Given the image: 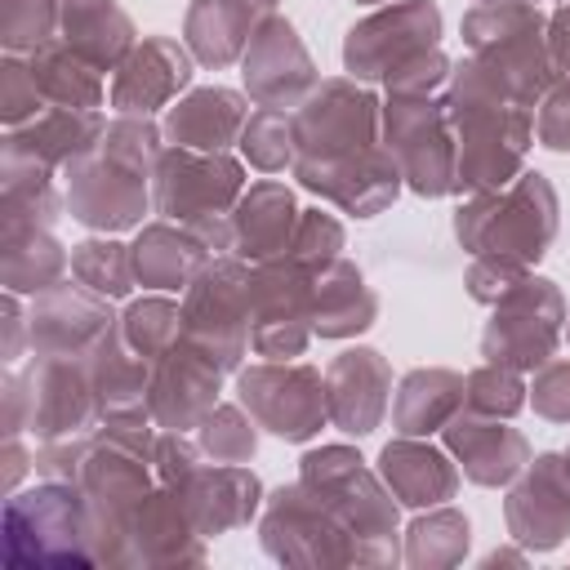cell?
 I'll use <instances>...</instances> for the list:
<instances>
[{
  "instance_id": "47",
  "label": "cell",
  "mask_w": 570,
  "mask_h": 570,
  "mask_svg": "<svg viewBox=\"0 0 570 570\" xmlns=\"http://www.w3.org/2000/svg\"><path fill=\"white\" fill-rule=\"evenodd\" d=\"M45 107H49V98H45L36 71H31V58L27 53H4L0 58V120H4V129L27 125Z\"/></svg>"
},
{
  "instance_id": "38",
  "label": "cell",
  "mask_w": 570,
  "mask_h": 570,
  "mask_svg": "<svg viewBox=\"0 0 570 570\" xmlns=\"http://www.w3.org/2000/svg\"><path fill=\"white\" fill-rule=\"evenodd\" d=\"M463 410V374L454 370H410L392 396L396 436H432Z\"/></svg>"
},
{
  "instance_id": "55",
  "label": "cell",
  "mask_w": 570,
  "mask_h": 570,
  "mask_svg": "<svg viewBox=\"0 0 570 570\" xmlns=\"http://www.w3.org/2000/svg\"><path fill=\"white\" fill-rule=\"evenodd\" d=\"M31 428V383L27 374H4V436H18Z\"/></svg>"
},
{
  "instance_id": "30",
  "label": "cell",
  "mask_w": 570,
  "mask_h": 570,
  "mask_svg": "<svg viewBox=\"0 0 570 570\" xmlns=\"http://www.w3.org/2000/svg\"><path fill=\"white\" fill-rule=\"evenodd\" d=\"M379 476L383 485L396 494V503L405 508H436L450 503L459 494V463L450 459V450L428 445L423 436H396L383 445L379 454Z\"/></svg>"
},
{
  "instance_id": "15",
  "label": "cell",
  "mask_w": 570,
  "mask_h": 570,
  "mask_svg": "<svg viewBox=\"0 0 570 570\" xmlns=\"http://www.w3.org/2000/svg\"><path fill=\"white\" fill-rule=\"evenodd\" d=\"M236 396L263 432L294 445L312 441L330 423L325 374L307 361H258L236 370Z\"/></svg>"
},
{
  "instance_id": "28",
  "label": "cell",
  "mask_w": 570,
  "mask_h": 570,
  "mask_svg": "<svg viewBox=\"0 0 570 570\" xmlns=\"http://www.w3.org/2000/svg\"><path fill=\"white\" fill-rule=\"evenodd\" d=\"M298 187H307L312 196L338 205V209L352 214V218H374V214H383V209L401 196L405 178H401V165L392 160V151L379 142V147L361 151L356 160H343V165H334V169L303 174Z\"/></svg>"
},
{
  "instance_id": "17",
  "label": "cell",
  "mask_w": 570,
  "mask_h": 570,
  "mask_svg": "<svg viewBox=\"0 0 570 570\" xmlns=\"http://www.w3.org/2000/svg\"><path fill=\"white\" fill-rule=\"evenodd\" d=\"M508 534L525 552H552L570 539V463L566 450H548L521 468L503 499Z\"/></svg>"
},
{
  "instance_id": "53",
  "label": "cell",
  "mask_w": 570,
  "mask_h": 570,
  "mask_svg": "<svg viewBox=\"0 0 570 570\" xmlns=\"http://www.w3.org/2000/svg\"><path fill=\"white\" fill-rule=\"evenodd\" d=\"M151 468H156V481L160 485H178L183 476H191L200 468V445L187 436V432H156V450H151Z\"/></svg>"
},
{
  "instance_id": "10",
  "label": "cell",
  "mask_w": 570,
  "mask_h": 570,
  "mask_svg": "<svg viewBox=\"0 0 570 570\" xmlns=\"http://www.w3.org/2000/svg\"><path fill=\"white\" fill-rule=\"evenodd\" d=\"M258 548L281 566H307V570L356 566V543H352L347 525L303 481H289L263 499Z\"/></svg>"
},
{
  "instance_id": "24",
  "label": "cell",
  "mask_w": 570,
  "mask_h": 570,
  "mask_svg": "<svg viewBox=\"0 0 570 570\" xmlns=\"http://www.w3.org/2000/svg\"><path fill=\"white\" fill-rule=\"evenodd\" d=\"M392 401V365L379 347H347L325 365L330 423L347 436H370Z\"/></svg>"
},
{
  "instance_id": "26",
  "label": "cell",
  "mask_w": 570,
  "mask_h": 570,
  "mask_svg": "<svg viewBox=\"0 0 570 570\" xmlns=\"http://www.w3.org/2000/svg\"><path fill=\"white\" fill-rule=\"evenodd\" d=\"M200 561H205V534L187 517L178 490L156 481V490L142 499L125 534L120 566H200Z\"/></svg>"
},
{
  "instance_id": "43",
  "label": "cell",
  "mask_w": 570,
  "mask_h": 570,
  "mask_svg": "<svg viewBox=\"0 0 570 570\" xmlns=\"http://www.w3.org/2000/svg\"><path fill=\"white\" fill-rule=\"evenodd\" d=\"M196 445L205 459L214 463H249L258 450V423L245 405H214L200 428H196Z\"/></svg>"
},
{
  "instance_id": "14",
  "label": "cell",
  "mask_w": 570,
  "mask_h": 570,
  "mask_svg": "<svg viewBox=\"0 0 570 570\" xmlns=\"http://www.w3.org/2000/svg\"><path fill=\"white\" fill-rule=\"evenodd\" d=\"M312 281L298 258L276 254L249 267V352L263 361H294L312 343Z\"/></svg>"
},
{
  "instance_id": "51",
  "label": "cell",
  "mask_w": 570,
  "mask_h": 570,
  "mask_svg": "<svg viewBox=\"0 0 570 570\" xmlns=\"http://www.w3.org/2000/svg\"><path fill=\"white\" fill-rule=\"evenodd\" d=\"M450 67L454 62L441 49H423L387 76V94H441L450 85Z\"/></svg>"
},
{
  "instance_id": "33",
  "label": "cell",
  "mask_w": 570,
  "mask_h": 570,
  "mask_svg": "<svg viewBox=\"0 0 570 570\" xmlns=\"http://www.w3.org/2000/svg\"><path fill=\"white\" fill-rule=\"evenodd\" d=\"M245 120H249L245 94L205 85V89H187V98H178L165 111V138L191 151H227L232 142H240Z\"/></svg>"
},
{
  "instance_id": "54",
  "label": "cell",
  "mask_w": 570,
  "mask_h": 570,
  "mask_svg": "<svg viewBox=\"0 0 570 570\" xmlns=\"http://www.w3.org/2000/svg\"><path fill=\"white\" fill-rule=\"evenodd\" d=\"M94 445V432L85 436H62V441H40L36 445V472L49 476V481H76L80 468H85V454Z\"/></svg>"
},
{
  "instance_id": "11",
  "label": "cell",
  "mask_w": 570,
  "mask_h": 570,
  "mask_svg": "<svg viewBox=\"0 0 570 570\" xmlns=\"http://www.w3.org/2000/svg\"><path fill=\"white\" fill-rule=\"evenodd\" d=\"M183 338L214 356L227 374L249 352V263L214 254L200 276L183 289Z\"/></svg>"
},
{
  "instance_id": "8",
  "label": "cell",
  "mask_w": 570,
  "mask_h": 570,
  "mask_svg": "<svg viewBox=\"0 0 570 570\" xmlns=\"http://www.w3.org/2000/svg\"><path fill=\"white\" fill-rule=\"evenodd\" d=\"M9 566H98L94 517L76 481H40L13 490L0 517Z\"/></svg>"
},
{
  "instance_id": "6",
  "label": "cell",
  "mask_w": 570,
  "mask_h": 570,
  "mask_svg": "<svg viewBox=\"0 0 570 570\" xmlns=\"http://www.w3.org/2000/svg\"><path fill=\"white\" fill-rule=\"evenodd\" d=\"M245 196V165L227 151L160 147L151 174V205L169 223L191 227L214 254L232 249V209Z\"/></svg>"
},
{
  "instance_id": "32",
  "label": "cell",
  "mask_w": 570,
  "mask_h": 570,
  "mask_svg": "<svg viewBox=\"0 0 570 570\" xmlns=\"http://www.w3.org/2000/svg\"><path fill=\"white\" fill-rule=\"evenodd\" d=\"M89 361V379L98 392V410L102 423H156L151 405H147V387H151V361L138 356L120 325L85 356Z\"/></svg>"
},
{
  "instance_id": "4",
  "label": "cell",
  "mask_w": 570,
  "mask_h": 570,
  "mask_svg": "<svg viewBox=\"0 0 570 570\" xmlns=\"http://www.w3.org/2000/svg\"><path fill=\"white\" fill-rule=\"evenodd\" d=\"M561 205L557 187L539 169H521L499 191H476L454 214V236L472 254H494L521 267H534L557 240Z\"/></svg>"
},
{
  "instance_id": "39",
  "label": "cell",
  "mask_w": 570,
  "mask_h": 570,
  "mask_svg": "<svg viewBox=\"0 0 570 570\" xmlns=\"http://www.w3.org/2000/svg\"><path fill=\"white\" fill-rule=\"evenodd\" d=\"M472 548V525L459 508L436 503L423 508L410 525H405V543H401V561L414 570H450L468 557Z\"/></svg>"
},
{
  "instance_id": "52",
  "label": "cell",
  "mask_w": 570,
  "mask_h": 570,
  "mask_svg": "<svg viewBox=\"0 0 570 570\" xmlns=\"http://www.w3.org/2000/svg\"><path fill=\"white\" fill-rule=\"evenodd\" d=\"M534 138H539L548 151H570V71H566L561 80H552V89L539 98Z\"/></svg>"
},
{
  "instance_id": "62",
  "label": "cell",
  "mask_w": 570,
  "mask_h": 570,
  "mask_svg": "<svg viewBox=\"0 0 570 570\" xmlns=\"http://www.w3.org/2000/svg\"><path fill=\"white\" fill-rule=\"evenodd\" d=\"M566 463H570V450H566Z\"/></svg>"
},
{
  "instance_id": "2",
  "label": "cell",
  "mask_w": 570,
  "mask_h": 570,
  "mask_svg": "<svg viewBox=\"0 0 570 570\" xmlns=\"http://www.w3.org/2000/svg\"><path fill=\"white\" fill-rule=\"evenodd\" d=\"M165 129L151 125V116H116L107 120L102 138L76 156L67 178V209L89 232H129L142 227V214L151 205V174L160 156Z\"/></svg>"
},
{
  "instance_id": "9",
  "label": "cell",
  "mask_w": 570,
  "mask_h": 570,
  "mask_svg": "<svg viewBox=\"0 0 570 570\" xmlns=\"http://www.w3.org/2000/svg\"><path fill=\"white\" fill-rule=\"evenodd\" d=\"M294 116V178L356 160L383 142V107L374 89L352 76L316 80V89L289 111Z\"/></svg>"
},
{
  "instance_id": "22",
  "label": "cell",
  "mask_w": 570,
  "mask_h": 570,
  "mask_svg": "<svg viewBox=\"0 0 570 570\" xmlns=\"http://www.w3.org/2000/svg\"><path fill=\"white\" fill-rule=\"evenodd\" d=\"M191 85V49L174 36H142L111 76L107 102L116 116H151Z\"/></svg>"
},
{
  "instance_id": "23",
  "label": "cell",
  "mask_w": 570,
  "mask_h": 570,
  "mask_svg": "<svg viewBox=\"0 0 570 570\" xmlns=\"http://www.w3.org/2000/svg\"><path fill=\"white\" fill-rule=\"evenodd\" d=\"M441 441H445L450 459L459 463V472L472 485H485V490L512 485L521 476V468L530 463L525 432H517L508 419H490V414H476V410H459L441 428Z\"/></svg>"
},
{
  "instance_id": "61",
  "label": "cell",
  "mask_w": 570,
  "mask_h": 570,
  "mask_svg": "<svg viewBox=\"0 0 570 570\" xmlns=\"http://www.w3.org/2000/svg\"><path fill=\"white\" fill-rule=\"evenodd\" d=\"M361 4H379V0H361Z\"/></svg>"
},
{
  "instance_id": "7",
  "label": "cell",
  "mask_w": 570,
  "mask_h": 570,
  "mask_svg": "<svg viewBox=\"0 0 570 570\" xmlns=\"http://www.w3.org/2000/svg\"><path fill=\"white\" fill-rule=\"evenodd\" d=\"M459 36L463 49L485 62L517 102L539 107V98L552 89L557 62L548 49V13L534 0L472 4L459 22Z\"/></svg>"
},
{
  "instance_id": "35",
  "label": "cell",
  "mask_w": 570,
  "mask_h": 570,
  "mask_svg": "<svg viewBox=\"0 0 570 570\" xmlns=\"http://www.w3.org/2000/svg\"><path fill=\"white\" fill-rule=\"evenodd\" d=\"M58 40L94 71H116L138 45V31L116 0H58Z\"/></svg>"
},
{
  "instance_id": "21",
  "label": "cell",
  "mask_w": 570,
  "mask_h": 570,
  "mask_svg": "<svg viewBox=\"0 0 570 570\" xmlns=\"http://www.w3.org/2000/svg\"><path fill=\"white\" fill-rule=\"evenodd\" d=\"M223 365L214 356H205L200 347H191L187 338H178L156 365H151V387H147V405L156 428H174V432H196L200 419L218 405L223 396Z\"/></svg>"
},
{
  "instance_id": "25",
  "label": "cell",
  "mask_w": 570,
  "mask_h": 570,
  "mask_svg": "<svg viewBox=\"0 0 570 570\" xmlns=\"http://www.w3.org/2000/svg\"><path fill=\"white\" fill-rule=\"evenodd\" d=\"M178 499L187 508V517L196 521V530L205 539L232 534L240 525H249L263 512V481L249 463H200L191 476H183Z\"/></svg>"
},
{
  "instance_id": "36",
  "label": "cell",
  "mask_w": 570,
  "mask_h": 570,
  "mask_svg": "<svg viewBox=\"0 0 570 570\" xmlns=\"http://www.w3.org/2000/svg\"><path fill=\"white\" fill-rule=\"evenodd\" d=\"M379 321V294L365 285L361 267L343 254L316 272L312 281V334L321 338H356Z\"/></svg>"
},
{
  "instance_id": "18",
  "label": "cell",
  "mask_w": 570,
  "mask_h": 570,
  "mask_svg": "<svg viewBox=\"0 0 570 570\" xmlns=\"http://www.w3.org/2000/svg\"><path fill=\"white\" fill-rule=\"evenodd\" d=\"M31 383V432L36 441H62L98 432L102 410L85 356H36L27 370Z\"/></svg>"
},
{
  "instance_id": "20",
  "label": "cell",
  "mask_w": 570,
  "mask_h": 570,
  "mask_svg": "<svg viewBox=\"0 0 570 570\" xmlns=\"http://www.w3.org/2000/svg\"><path fill=\"white\" fill-rule=\"evenodd\" d=\"M120 316H111V298L85 289L80 281H58L53 289L36 294L27 325H31V352L36 356H89Z\"/></svg>"
},
{
  "instance_id": "57",
  "label": "cell",
  "mask_w": 570,
  "mask_h": 570,
  "mask_svg": "<svg viewBox=\"0 0 570 570\" xmlns=\"http://www.w3.org/2000/svg\"><path fill=\"white\" fill-rule=\"evenodd\" d=\"M548 49H552L557 71H570V0H561L548 13Z\"/></svg>"
},
{
  "instance_id": "63",
  "label": "cell",
  "mask_w": 570,
  "mask_h": 570,
  "mask_svg": "<svg viewBox=\"0 0 570 570\" xmlns=\"http://www.w3.org/2000/svg\"><path fill=\"white\" fill-rule=\"evenodd\" d=\"M534 4H539V0H534Z\"/></svg>"
},
{
  "instance_id": "46",
  "label": "cell",
  "mask_w": 570,
  "mask_h": 570,
  "mask_svg": "<svg viewBox=\"0 0 570 570\" xmlns=\"http://www.w3.org/2000/svg\"><path fill=\"white\" fill-rule=\"evenodd\" d=\"M58 36V0H0L4 53H36Z\"/></svg>"
},
{
  "instance_id": "19",
  "label": "cell",
  "mask_w": 570,
  "mask_h": 570,
  "mask_svg": "<svg viewBox=\"0 0 570 570\" xmlns=\"http://www.w3.org/2000/svg\"><path fill=\"white\" fill-rule=\"evenodd\" d=\"M240 76H245V94L258 107H298L312 89H316V62L298 36V27L281 13H272L258 36L249 40L245 58H240Z\"/></svg>"
},
{
  "instance_id": "16",
  "label": "cell",
  "mask_w": 570,
  "mask_h": 570,
  "mask_svg": "<svg viewBox=\"0 0 570 570\" xmlns=\"http://www.w3.org/2000/svg\"><path fill=\"white\" fill-rule=\"evenodd\" d=\"M441 45V9L436 0H392L370 18L347 27L343 71L352 80H387L401 62Z\"/></svg>"
},
{
  "instance_id": "60",
  "label": "cell",
  "mask_w": 570,
  "mask_h": 570,
  "mask_svg": "<svg viewBox=\"0 0 570 570\" xmlns=\"http://www.w3.org/2000/svg\"><path fill=\"white\" fill-rule=\"evenodd\" d=\"M566 338H570V316H566Z\"/></svg>"
},
{
  "instance_id": "59",
  "label": "cell",
  "mask_w": 570,
  "mask_h": 570,
  "mask_svg": "<svg viewBox=\"0 0 570 570\" xmlns=\"http://www.w3.org/2000/svg\"><path fill=\"white\" fill-rule=\"evenodd\" d=\"M472 4H494V0H472Z\"/></svg>"
},
{
  "instance_id": "41",
  "label": "cell",
  "mask_w": 570,
  "mask_h": 570,
  "mask_svg": "<svg viewBox=\"0 0 570 570\" xmlns=\"http://www.w3.org/2000/svg\"><path fill=\"white\" fill-rule=\"evenodd\" d=\"M120 334H125V343L138 352V356H147L151 365L183 338V303H174V298H165V294H142V298H134L125 312H120Z\"/></svg>"
},
{
  "instance_id": "34",
  "label": "cell",
  "mask_w": 570,
  "mask_h": 570,
  "mask_svg": "<svg viewBox=\"0 0 570 570\" xmlns=\"http://www.w3.org/2000/svg\"><path fill=\"white\" fill-rule=\"evenodd\" d=\"M129 254H134V281L160 294L187 289L200 276V267L214 258V249L191 227L169 223V218L138 227V240L129 245Z\"/></svg>"
},
{
  "instance_id": "40",
  "label": "cell",
  "mask_w": 570,
  "mask_h": 570,
  "mask_svg": "<svg viewBox=\"0 0 570 570\" xmlns=\"http://www.w3.org/2000/svg\"><path fill=\"white\" fill-rule=\"evenodd\" d=\"M31 58V71L49 98V107H80V111H98L102 107V71H94L80 53H71L62 40L40 45Z\"/></svg>"
},
{
  "instance_id": "5",
  "label": "cell",
  "mask_w": 570,
  "mask_h": 570,
  "mask_svg": "<svg viewBox=\"0 0 570 570\" xmlns=\"http://www.w3.org/2000/svg\"><path fill=\"white\" fill-rule=\"evenodd\" d=\"M298 481L312 485L330 512L347 525L356 543V566H396L401 561V512L396 494L352 445H321L298 459Z\"/></svg>"
},
{
  "instance_id": "42",
  "label": "cell",
  "mask_w": 570,
  "mask_h": 570,
  "mask_svg": "<svg viewBox=\"0 0 570 570\" xmlns=\"http://www.w3.org/2000/svg\"><path fill=\"white\" fill-rule=\"evenodd\" d=\"M71 276L85 289L102 294V298H125L138 285L134 281V254H129V245L111 240L107 232L71 245Z\"/></svg>"
},
{
  "instance_id": "27",
  "label": "cell",
  "mask_w": 570,
  "mask_h": 570,
  "mask_svg": "<svg viewBox=\"0 0 570 570\" xmlns=\"http://www.w3.org/2000/svg\"><path fill=\"white\" fill-rule=\"evenodd\" d=\"M272 13H281L276 0H191L183 13V45L200 67L223 71L245 58Z\"/></svg>"
},
{
  "instance_id": "49",
  "label": "cell",
  "mask_w": 570,
  "mask_h": 570,
  "mask_svg": "<svg viewBox=\"0 0 570 570\" xmlns=\"http://www.w3.org/2000/svg\"><path fill=\"white\" fill-rule=\"evenodd\" d=\"M530 276V267H521V263H508V258H494V254H472V263H468V272H463V285H468V294L476 298V303H485V307H494L517 281H525Z\"/></svg>"
},
{
  "instance_id": "58",
  "label": "cell",
  "mask_w": 570,
  "mask_h": 570,
  "mask_svg": "<svg viewBox=\"0 0 570 570\" xmlns=\"http://www.w3.org/2000/svg\"><path fill=\"white\" fill-rule=\"evenodd\" d=\"M27 468H36V459H27V450H22L18 436H4V490L9 494L18 490V481H22Z\"/></svg>"
},
{
  "instance_id": "29",
  "label": "cell",
  "mask_w": 570,
  "mask_h": 570,
  "mask_svg": "<svg viewBox=\"0 0 570 570\" xmlns=\"http://www.w3.org/2000/svg\"><path fill=\"white\" fill-rule=\"evenodd\" d=\"M298 205L294 191L281 178H258L245 187V196L232 209V254L254 263H267L289 249L294 227H298Z\"/></svg>"
},
{
  "instance_id": "37",
  "label": "cell",
  "mask_w": 570,
  "mask_h": 570,
  "mask_svg": "<svg viewBox=\"0 0 570 570\" xmlns=\"http://www.w3.org/2000/svg\"><path fill=\"white\" fill-rule=\"evenodd\" d=\"M71 267L53 227H0V285L9 294H45Z\"/></svg>"
},
{
  "instance_id": "13",
  "label": "cell",
  "mask_w": 570,
  "mask_h": 570,
  "mask_svg": "<svg viewBox=\"0 0 570 570\" xmlns=\"http://www.w3.org/2000/svg\"><path fill=\"white\" fill-rule=\"evenodd\" d=\"M561 334H566V298L557 281L525 276L494 303V316L481 330V356L534 374L543 361L557 356Z\"/></svg>"
},
{
  "instance_id": "44",
  "label": "cell",
  "mask_w": 570,
  "mask_h": 570,
  "mask_svg": "<svg viewBox=\"0 0 570 570\" xmlns=\"http://www.w3.org/2000/svg\"><path fill=\"white\" fill-rule=\"evenodd\" d=\"M240 151H245V160L254 169L281 174L285 165H294V116L285 107L249 111V120L240 129Z\"/></svg>"
},
{
  "instance_id": "56",
  "label": "cell",
  "mask_w": 570,
  "mask_h": 570,
  "mask_svg": "<svg viewBox=\"0 0 570 570\" xmlns=\"http://www.w3.org/2000/svg\"><path fill=\"white\" fill-rule=\"evenodd\" d=\"M4 347H0V356L13 365L18 356H22V338H31V325H27V316H22V303H18V294H9L4 289Z\"/></svg>"
},
{
  "instance_id": "1",
  "label": "cell",
  "mask_w": 570,
  "mask_h": 570,
  "mask_svg": "<svg viewBox=\"0 0 570 570\" xmlns=\"http://www.w3.org/2000/svg\"><path fill=\"white\" fill-rule=\"evenodd\" d=\"M445 116L454 129V191H499L525 169L534 107L517 102L472 53L450 67Z\"/></svg>"
},
{
  "instance_id": "31",
  "label": "cell",
  "mask_w": 570,
  "mask_h": 570,
  "mask_svg": "<svg viewBox=\"0 0 570 570\" xmlns=\"http://www.w3.org/2000/svg\"><path fill=\"white\" fill-rule=\"evenodd\" d=\"M107 120L102 111H80V107H45L40 116H31L18 129H4V151L0 156H18L45 169H67L76 156H85L98 138H102Z\"/></svg>"
},
{
  "instance_id": "45",
  "label": "cell",
  "mask_w": 570,
  "mask_h": 570,
  "mask_svg": "<svg viewBox=\"0 0 570 570\" xmlns=\"http://www.w3.org/2000/svg\"><path fill=\"white\" fill-rule=\"evenodd\" d=\"M530 387L521 383V370H508V365H494L485 361L481 370H472L463 379V410H476V414H490V419H512L525 410V396Z\"/></svg>"
},
{
  "instance_id": "3",
  "label": "cell",
  "mask_w": 570,
  "mask_h": 570,
  "mask_svg": "<svg viewBox=\"0 0 570 570\" xmlns=\"http://www.w3.org/2000/svg\"><path fill=\"white\" fill-rule=\"evenodd\" d=\"M151 450H156V423H98L85 468L76 476V485L85 490L89 517H94L98 561L107 566H120L125 534L142 499L156 490Z\"/></svg>"
},
{
  "instance_id": "50",
  "label": "cell",
  "mask_w": 570,
  "mask_h": 570,
  "mask_svg": "<svg viewBox=\"0 0 570 570\" xmlns=\"http://www.w3.org/2000/svg\"><path fill=\"white\" fill-rule=\"evenodd\" d=\"M530 405L548 423H570V361H543L530 383Z\"/></svg>"
},
{
  "instance_id": "12",
  "label": "cell",
  "mask_w": 570,
  "mask_h": 570,
  "mask_svg": "<svg viewBox=\"0 0 570 570\" xmlns=\"http://www.w3.org/2000/svg\"><path fill=\"white\" fill-rule=\"evenodd\" d=\"M383 147L401 165V178L414 196H454V129L441 94H387Z\"/></svg>"
},
{
  "instance_id": "48",
  "label": "cell",
  "mask_w": 570,
  "mask_h": 570,
  "mask_svg": "<svg viewBox=\"0 0 570 570\" xmlns=\"http://www.w3.org/2000/svg\"><path fill=\"white\" fill-rule=\"evenodd\" d=\"M343 249V223L334 214H321V209H303L298 214V227H294V240H289V258H298L307 272H325Z\"/></svg>"
}]
</instances>
